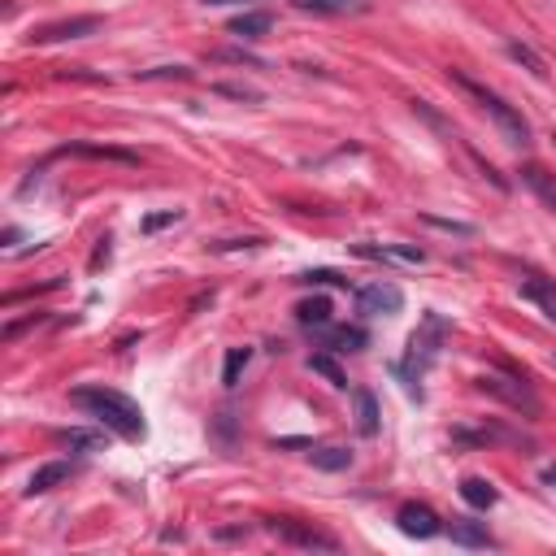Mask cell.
<instances>
[{"mask_svg": "<svg viewBox=\"0 0 556 556\" xmlns=\"http://www.w3.org/2000/svg\"><path fill=\"white\" fill-rule=\"evenodd\" d=\"M452 83H457L461 92L470 96L474 105L483 109L487 118H491V122L500 126V135L509 139L513 148H526V144H530V122H526L522 113H517V109L509 105V100L500 96V92H491V87H483V83H478V79H470V74H461V70H452Z\"/></svg>", "mask_w": 556, "mask_h": 556, "instance_id": "2", "label": "cell"}, {"mask_svg": "<svg viewBox=\"0 0 556 556\" xmlns=\"http://www.w3.org/2000/svg\"><path fill=\"white\" fill-rule=\"evenodd\" d=\"M426 222L439 226V231H452V235H474L470 222H448V218H431V213H426Z\"/></svg>", "mask_w": 556, "mask_h": 556, "instance_id": "26", "label": "cell"}, {"mask_svg": "<svg viewBox=\"0 0 556 556\" xmlns=\"http://www.w3.org/2000/svg\"><path fill=\"white\" fill-rule=\"evenodd\" d=\"M522 179H526L530 192H535V196L543 200V205H548V209L556 213V174H548L543 166H526V170H522Z\"/></svg>", "mask_w": 556, "mask_h": 556, "instance_id": "16", "label": "cell"}, {"mask_svg": "<svg viewBox=\"0 0 556 556\" xmlns=\"http://www.w3.org/2000/svg\"><path fill=\"white\" fill-rule=\"evenodd\" d=\"M309 370H313V374H322L326 383H331V387H339V391L348 387V378H344V370H339V365H335L331 357H326V352H313V357H309Z\"/></svg>", "mask_w": 556, "mask_h": 556, "instance_id": "22", "label": "cell"}, {"mask_svg": "<svg viewBox=\"0 0 556 556\" xmlns=\"http://www.w3.org/2000/svg\"><path fill=\"white\" fill-rule=\"evenodd\" d=\"M296 322L300 326H326V322H331V300H322V296L300 300V305H296Z\"/></svg>", "mask_w": 556, "mask_h": 556, "instance_id": "20", "label": "cell"}, {"mask_svg": "<svg viewBox=\"0 0 556 556\" xmlns=\"http://www.w3.org/2000/svg\"><path fill=\"white\" fill-rule=\"evenodd\" d=\"M200 5H244V0H200Z\"/></svg>", "mask_w": 556, "mask_h": 556, "instance_id": "30", "label": "cell"}, {"mask_svg": "<svg viewBox=\"0 0 556 556\" xmlns=\"http://www.w3.org/2000/svg\"><path fill=\"white\" fill-rule=\"evenodd\" d=\"M300 14H365L370 0H292Z\"/></svg>", "mask_w": 556, "mask_h": 556, "instance_id": "13", "label": "cell"}, {"mask_svg": "<svg viewBox=\"0 0 556 556\" xmlns=\"http://www.w3.org/2000/svg\"><path fill=\"white\" fill-rule=\"evenodd\" d=\"M365 344H370V335L361 326H335V331H326V348L331 352H361Z\"/></svg>", "mask_w": 556, "mask_h": 556, "instance_id": "17", "label": "cell"}, {"mask_svg": "<svg viewBox=\"0 0 556 556\" xmlns=\"http://www.w3.org/2000/svg\"><path fill=\"white\" fill-rule=\"evenodd\" d=\"M218 92L235 96V100H248V105H257V100H261V92H252V87H244V83H218Z\"/></svg>", "mask_w": 556, "mask_h": 556, "instance_id": "25", "label": "cell"}, {"mask_svg": "<svg viewBox=\"0 0 556 556\" xmlns=\"http://www.w3.org/2000/svg\"><path fill=\"white\" fill-rule=\"evenodd\" d=\"M357 309L365 318H391V313L404 309V292L396 283H370L357 292Z\"/></svg>", "mask_w": 556, "mask_h": 556, "instance_id": "5", "label": "cell"}, {"mask_svg": "<svg viewBox=\"0 0 556 556\" xmlns=\"http://www.w3.org/2000/svg\"><path fill=\"white\" fill-rule=\"evenodd\" d=\"M539 483H543V487H548L552 496H556V465H543V470H539Z\"/></svg>", "mask_w": 556, "mask_h": 556, "instance_id": "29", "label": "cell"}, {"mask_svg": "<svg viewBox=\"0 0 556 556\" xmlns=\"http://www.w3.org/2000/svg\"><path fill=\"white\" fill-rule=\"evenodd\" d=\"M357 257L396 261V265H426V252L417 244H357Z\"/></svg>", "mask_w": 556, "mask_h": 556, "instance_id": "9", "label": "cell"}, {"mask_svg": "<svg viewBox=\"0 0 556 556\" xmlns=\"http://www.w3.org/2000/svg\"><path fill=\"white\" fill-rule=\"evenodd\" d=\"M552 365H556V357H552Z\"/></svg>", "mask_w": 556, "mask_h": 556, "instance_id": "31", "label": "cell"}, {"mask_svg": "<svg viewBox=\"0 0 556 556\" xmlns=\"http://www.w3.org/2000/svg\"><path fill=\"white\" fill-rule=\"evenodd\" d=\"M270 27H274V18L265 14V9H252V14L231 18V27H226V31H231L235 40H261V35L270 31Z\"/></svg>", "mask_w": 556, "mask_h": 556, "instance_id": "14", "label": "cell"}, {"mask_svg": "<svg viewBox=\"0 0 556 556\" xmlns=\"http://www.w3.org/2000/svg\"><path fill=\"white\" fill-rule=\"evenodd\" d=\"M61 444H70V448H83V452H92V448H100V435H92V431H66V435H61Z\"/></svg>", "mask_w": 556, "mask_h": 556, "instance_id": "24", "label": "cell"}, {"mask_svg": "<svg viewBox=\"0 0 556 556\" xmlns=\"http://www.w3.org/2000/svg\"><path fill=\"white\" fill-rule=\"evenodd\" d=\"M352 404H357V431L365 439H374L378 435V426H383V413H378V396L370 387H357L352 391Z\"/></svg>", "mask_w": 556, "mask_h": 556, "instance_id": "11", "label": "cell"}, {"mask_svg": "<svg viewBox=\"0 0 556 556\" xmlns=\"http://www.w3.org/2000/svg\"><path fill=\"white\" fill-rule=\"evenodd\" d=\"M461 500L470 504V509H491L496 504V487L487 483V478H478V474H470V478H461Z\"/></svg>", "mask_w": 556, "mask_h": 556, "instance_id": "15", "label": "cell"}, {"mask_svg": "<svg viewBox=\"0 0 556 556\" xmlns=\"http://www.w3.org/2000/svg\"><path fill=\"white\" fill-rule=\"evenodd\" d=\"M248 361H252V348H231V352H226L222 383H226V387H235V383H239V374L248 370Z\"/></svg>", "mask_w": 556, "mask_h": 556, "instance_id": "23", "label": "cell"}, {"mask_svg": "<svg viewBox=\"0 0 556 556\" xmlns=\"http://www.w3.org/2000/svg\"><path fill=\"white\" fill-rule=\"evenodd\" d=\"M74 474V465L70 461H48V465H40L31 478H27V496H48L53 487H61L66 478Z\"/></svg>", "mask_w": 556, "mask_h": 556, "instance_id": "10", "label": "cell"}, {"mask_svg": "<svg viewBox=\"0 0 556 556\" xmlns=\"http://www.w3.org/2000/svg\"><path fill=\"white\" fill-rule=\"evenodd\" d=\"M300 283H344L335 270H305L300 274Z\"/></svg>", "mask_w": 556, "mask_h": 556, "instance_id": "28", "label": "cell"}, {"mask_svg": "<svg viewBox=\"0 0 556 556\" xmlns=\"http://www.w3.org/2000/svg\"><path fill=\"white\" fill-rule=\"evenodd\" d=\"M70 404H79L87 417H96V422L109 426L113 435L144 439V413H139V404L131 396H122V391H113V387H74Z\"/></svg>", "mask_w": 556, "mask_h": 556, "instance_id": "1", "label": "cell"}, {"mask_svg": "<svg viewBox=\"0 0 556 556\" xmlns=\"http://www.w3.org/2000/svg\"><path fill=\"white\" fill-rule=\"evenodd\" d=\"M283 543H292V548H322V552H335L339 539L326 535V530H313V526H300V522H274L270 526Z\"/></svg>", "mask_w": 556, "mask_h": 556, "instance_id": "7", "label": "cell"}, {"mask_svg": "<svg viewBox=\"0 0 556 556\" xmlns=\"http://www.w3.org/2000/svg\"><path fill=\"white\" fill-rule=\"evenodd\" d=\"M522 296L535 300V305L556 322V292H552V283H543V278H526V283H522Z\"/></svg>", "mask_w": 556, "mask_h": 556, "instance_id": "19", "label": "cell"}, {"mask_svg": "<svg viewBox=\"0 0 556 556\" xmlns=\"http://www.w3.org/2000/svg\"><path fill=\"white\" fill-rule=\"evenodd\" d=\"M444 335H448V322L439 318V313H426L422 326H417L413 339H409V357H404V365H400V374H404V383H409V391L422 383V374L435 365Z\"/></svg>", "mask_w": 556, "mask_h": 556, "instance_id": "3", "label": "cell"}, {"mask_svg": "<svg viewBox=\"0 0 556 556\" xmlns=\"http://www.w3.org/2000/svg\"><path fill=\"white\" fill-rule=\"evenodd\" d=\"M448 535L452 543H461V548H491V530L483 522H470V517H452V526H448Z\"/></svg>", "mask_w": 556, "mask_h": 556, "instance_id": "12", "label": "cell"}, {"mask_svg": "<svg viewBox=\"0 0 556 556\" xmlns=\"http://www.w3.org/2000/svg\"><path fill=\"white\" fill-rule=\"evenodd\" d=\"M309 461H313V470H326V474H339V470H348L352 465V452L348 448H313L309 452Z\"/></svg>", "mask_w": 556, "mask_h": 556, "instance_id": "18", "label": "cell"}, {"mask_svg": "<svg viewBox=\"0 0 556 556\" xmlns=\"http://www.w3.org/2000/svg\"><path fill=\"white\" fill-rule=\"evenodd\" d=\"M105 22L100 18H66V22H48V27H40L31 35L35 44H61V40H83V35H96Z\"/></svg>", "mask_w": 556, "mask_h": 556, "instance_id": "8", "label": "cell"}, {"mask_svg": "<svg viewBox=\"0 0 556 556\" xmlns=\"http://www.w3.org/2000/svg\"><path fill=\"white\" fill-rule=\"evenodd\" d=\"M478 387L491 391V396H500L504 404H513L517 413H526V417H539V396L530 391L522 378H504V374H483L478 378Z\"/></svg>", "mask_w": 556, "mask_h": 556, "instance_id": "4", "label": "cell"}, {"mask_svg": "<svg viewBox=\"0 0 556 556\" xmlns=\"http://www.w3.org/2000/svg\"><path fill=\"white\" fill-rule=\"evenodd\" d=\"M396 526L409 539H435L439 530H444V517H439L431 504H404V509L396 513Z\"/></svg>", "mask_w": 556, "mask_h": 556, "instance_id": "6", "label": "cell"}, {"mask_svg": "<svg viewBox=\"0 0 556 556\" xmlns=\"http://www.w3.org/2000/svg\"><path fill=\"white\" fill-rule=\"evenodd\" d=\"M509 57L517 61V66H526L530 74H535V79H548V61H543L530 44H517V40H513V44H509Z\"/></svg>", "mask_w": 556, "mask_h": 556, "instance_id": "21", "label": "cell"}, {"mask_svg": "<svg viewBox=\"0 0 556 556\" xmlns=\"http://www.w3.org/2000/svg\"><path fill=\"white\" fill-rule=\"evenodd\" d=\"M179 222V209H166V213H153V218H144V231H161V226Z\"/></svg>", "mask_w": 556, "mask_h": 556, "instance_id": "27", "label": "cell"}]
</instances>
